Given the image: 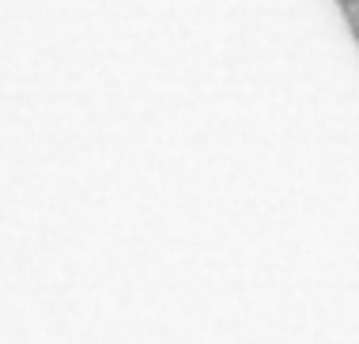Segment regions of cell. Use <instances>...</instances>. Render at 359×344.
I'll return each mask as SVG.
<instances>
[{
  "label": "cell",
  "mask_w": 359,
  "mask_h": 344,
  "mask_svg": "<svg viewBox=\"0 0 359 344\" xmlns=\"http://www.w3.org/2000/svg\"><path fill=\"white\" fill-rule=\"evenodd\" d=\"M348 12H352V31H355V38H359V4L348 8Z\"/></svg>",
  "instance_id": "1"
},
{
  "label": "cell",
  "mask_w": 359,
  "mask_h": 344,
  "mask_svg": "<svg viewBox=\"0 0 359 344\" xmlns=\"http://www.w3.org/2000/svg\"><path fill=\"white\" fill-rule=\"evenodd\" d=\"M344 4H348V8H355V4H359V0H344Z\"/></svg>",
  "instance_id": "2"
}]
</instances>
